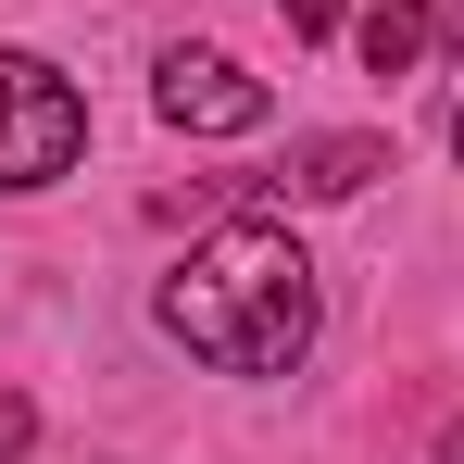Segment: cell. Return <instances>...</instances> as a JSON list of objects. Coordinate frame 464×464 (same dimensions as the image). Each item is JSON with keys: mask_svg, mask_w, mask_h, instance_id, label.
I'll return each instance as SVG.
<instances>
[{"mask_svg": "<svg viewBox=\"0 0 464 464\" xmlns=\"http://www.w3.org/2000/svg\"><path fill=\"white\" fill-rule=\"evenodd\" d=\"M151 314H163V339L201 352L214 377H289V364L314 352V264H302L289 227L238 214V227H214L151 289Z\"/></svg>", "mask_w": 464, "mask_h": 464, "instance_id": "obj_1", "label": "cell"}, {"mask_svg": "<svg viewBox=\"0 0 464 464\" xmlns=\"http://www.w3.org/2000/svg\"><path fill=\"white\" fill-rule=\"evenodd\" d=\"M88 151V101L38 51H0V188H51Z\"/></svg>", "mask_w": 464, "mask_h": 464, "instance_id": "obj_2", "label": "cell"}, {"mask_svg": "<svg viewBox=\"0 0 464 464\" xmlns=\"http://www.w3.org/2000/svg\"><path fill=\"white\" fill-rule=\"evenodd\" d=\"M151 101H163V126H188V139H251L276 113V88L251 76V63H227V51H163Z\"/></svg>", "mask_w": 464, "mask_h": 464, "instance_id": "obj_3", "label": "cell"}, {"mask_svg": "<svg viewBox=\"0 0 464 464\" xmlns=\"http://www.w3.org/2000/svg\"><path fill=\"white\" fill-rule=\"evenodd\" d=\"M364 176H389V139H302L289 176H264L276 201H352Z\"/></svg>", "mask_w": 464, "mask_h": 464, "instance_id": "obj_4", "label": "cell"}, {"mask_svg": "<svg viewBox=\"0 0 464 464\" xmlns=\"http://www.w3.org/2000/svg\"><path fill=\"white\" fill-rule=\"evenodd\" d=\"M414 51H427V0H377L364 13V63L377 76H414Z\"/></svg>", "mask_w": 464, "mask_h": 464, "instance_id": "obj_5", "label": "cell"}, {"mask_svg": "<svg viewBox=\"0 0 464 464\" xmlns=\"http://www.w3.org/2000/svg\"><path fill=\"white\" fill-rule=\"evenodd\" d=\"M276 13H289V38H326L339 25V0H276Z\"/></svg>", "mask_w": 464, "mask_h": 464, "instance_id": "obj_6", "label": "cell"}, {"mask_svg": "<svg viewBox=\"0 0 464 464\" xmlns=\"http://www.w3.org/2000/svg\"><path fill=\"white\" fill-rule=\"evenodd\" d=\"M25 452V401H13V389H0V464Z\"/></svg>", "mask_w": 464, "mask_h": 464, "instance_id": "obj_7", "label": "cell"}, {"mask_svg": "<svg viewBox=\"0 0 464 464\" xmlns=\"http://www.w3.org/2000/svg\"><path fill=\"white\" fill-rule=\"evenodd\" d=\"M440 464H464V414H452V440H440Z\"/></svg>", "mask_w": 464, "mask_h": 464, "instance_id": "obj_8", "label": "cell"}, {"mask_svg": "<svg viewBox=\"0 0 464 464\" xmlns=\"http://www.w3.org/2000/svg\"><path fill=\"white\" fill-rule=\"evenodd\" d=\"M452 151H464V113H452Z\"/></svg>", "mask_w": 464, "mask_h": 464, "instance_id": "obj_9", "label": "cell"}]
</instances>
